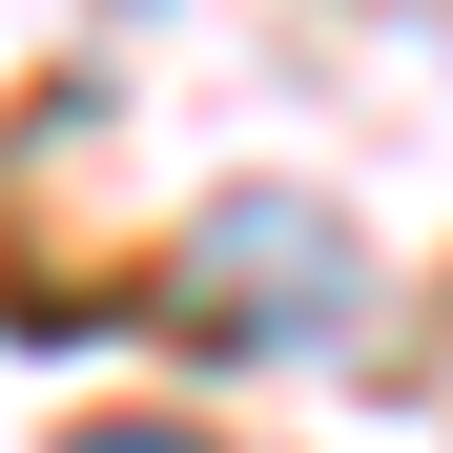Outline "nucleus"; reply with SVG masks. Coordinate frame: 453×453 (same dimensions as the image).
Instances as JSON below:
<instances>
[{
  "mask_svg": "<svg viewBox=\"0 0 453 453\" xmlns=\"http://www.w3.org/2000/svg\"><path fill=\"white\" fill-rule=\"evenodd\" d=\"M350 226L330 206H288V186H248V206H206L186 226V330H226V350H310V330H350Z\"/></svg>",
  "mask_w": 453,
  "mask_h": 453,
  "instance_id": "nucleus-1",
  "label": "nucleus"
},
{
  "mask_svg": "<svg viewBox=\"0 0 453 453\" xmlns=\"http://www.w3.org/2000/svg\"><path fill=\"white\" fill-rule=\"evenodd\" d=\"M62 453H206V433H165V412H104V433H62Z\"/></svg>",
  "mask_w": 453,
  "mask_h": 453,
  "instance_id": "nucleus-2",
  "label": "nucleus"
}]
</instances>
